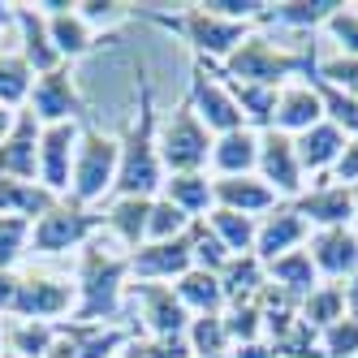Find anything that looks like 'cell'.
Instances as JSON below:
<instances>
[{"instance_id": "obj_1", "label": "cell", "mask_w": 358, "mask_h": 358, "mask_svg": "<svg viewBox=\"0 0 358 358\" xmlns=\"http://www.w3.org/2000/svg\"><path fill=\"white\" fill-rule=\"evenodd\" d=\"M125 289H130V255L113 250L108 242L91 238L78 259V285H73V311L69 324L78 328H113L121 315Z\"/></svg>"}, {"instance_id": "obj_2", "label": "cell", "mask_w": 358, "mask_h": 358, "mask_svg": "<svg viewBox=\"0 0 358 358\" xmlns=\"http://www.w3.org/2000/svg\"><path fill=\"white\" fill-rule=\"evenodd\" d=\"M160 121H156V99H151V83L138 78V117L121 138V164H117V199H156L164 190V164H160Z\"/></svg>"}, {"instance_id": "obj_3", "label": "cell", "mask_w": 358, "mask_h": 358, "mask_svg": "<svg viewBox=\"0 0 358 358\" xmlns=\"http://www.w3.org/2000/svg\"><path fill=\"white\" fill-rule=\"evenodd\" d=\"M320 57V43H302V48H276L272 39L264 35H250L234 48V57L212 65L216 78H229V83H259V87H276L285 78H298V73H306L315 65ZM208 65V61H203Z\"/></svg>"}, {"instance_id": "obj_4", "label": "cell", "mask_w": 358, "mask_h": 358, "mask_svg": "<svg viewBox=\"0 0 358 358\" xmlns=\"http://www.w3.org/2000/svg\"><path fill=\"white\" fill-rule=\"evenodd\" d=\"M134 17H147V22H156V27L182 35L194 48V61H208V65L229 61V57H234V48L242 39H250V22L216 17V13H208L203 5H186L182 13H173V17H164V13H138L134 9Z\"/></svg>"}, {"instance_id": "obj_5", "label": "cell", "mask_w": 358, "mask_h": 358, "mask_svg": "<svg viewBox=\"0 0 358 358\" xmlns=\"http://www.w3.org/2000/svg\"><path fill=\"white\" fill-rule=\"evenodd\" d=\"M117 164H121V138L95 130L87 121L73 151V177H69V203L73 208H91V203L108 199L117 186Z\"/></svg>"}, {"instance_id": "obj_6", "label": "cell", "mask_w": 358, "mask_h": 358, "mask_svg": "<svg viewBox=\"0 0 358 358\" xmlns=\"http://www.w3.org/2000/svg\"><path fill=\"white\" fill-rule=\"evenodd\" d=\"M156 143H160V164H164V173L173 177V173H208L212 143H216V138L208 134V125L199 121L190 95H186L182 104L164 117Z\"/></svg>"}, {"instance_id": "obj_7", "label": "cell", "mask_w": 358, "mask_h": 358, "mask_svg": "<svg viewBox=\"0 0 358 358\" xmlns=\"http://www.w3.org/2000/svg\"><path fill=\"white\" fill-rule=\"evenodd\" d=\"M99 229H104V216H95L91 208H73L69 199H61L48 216H39L31 224V255H65L87 246Z\"/></svg>"}, {"instance_id": "obj_8", "label": "cell", "mask_w": 358, "mask_h": 358, "mask_svg": "<svg viewBox=\"0 0 358 358\" xmlns=\"http://www.w3.org/2000/svg\"><path fill=\"white\" fill-rule=\"evenodd\" d=\"M27 113L39 121V125H87V99L73 83V69L61 65L52 73H39L31 83V95H27Z\"/></svg>"}, {"instance_id": "obj_9", "label": "cell", "mask_w": 358, "mask_h": 358, "mask_svg": "<svg viewBox=\"0 0 358 358\" xmlns=\"http://www.w3.org/2000/svg\"><path fill=\"white\" fill-rule=\"evenodd\" d=\"M73 285L61 276H43V272H22L17 302H13V320H35V324H61L73 311Z\"/></svg>"}, {"instance_id": "obj_10", "label": "cell", "mask_w": 358, "mask_h": 358, "mask_svg": "<svg viewBox=\"0 0 358 358\" xmlns=\"http://www.w3.org/2000/svg\"><path fill=\"white\" fill-rule=\"evenodd\" d=\"M138 306V320L147 328V337H186L190 328V311L182 306V298L173 294V285H156V280H134L125 289Z\"/></svg>"}, {"instance_id": "obj_11", "label": "cell", "mask_w": 358, "mask_h": 358, "mask_svg": "<svg viewBox=\"0 0 358 358\" xmlns=\"http://www.w3.org/2000/svg\"><path fill=\"white\" fill-rule=\"evenodd\" d=\"M190 104H194L199 121L208 125V134H216V138L234 134V130H246V121H242V113L234 104V95H229V87L203 61H194V73H190Z\"/></svg>"}, {"instance_id": "obj_12", "label": "cell", "mask_w": 358, "mask_h": 358, "mask_svg": "<svg viewBox=\"0 0 358 358\" xmlns=\"http://www.w3.org/2000/svg\"><path fill=\"white\" fill-rule=\"evenodd\" d=\"M83 125H43L39 130V186L52 190L57 199L69 194V177H73V151H78Z\"/></svg>"}, {"instance_id": "obj_13", "label": "cell", "mask_w": 358, "mask_h": 358, "mask_svg": "<svg viewBox=\"0 0 358 358\" xmlns=\"http://www.w3.org/2000/svg\"><path fill=\"white\" fill-rule=\"evenodd\" d=\"M289 208L315 229H354V194L332 177H315V186L302 190Z\"/></svg>"}, {"instance_id": "obj_14", "label": "cell", "mask_w": 358, "mask_h": 358, "mask_svg": "<svg viewBox=\"0 0 358 358\" xmlns=\"http://www.w3.org/2000/svg\"><path fill=\"white\" fill-rule=\"evenodd\" d=\"M264 177V182L276 190V199H298L306 190V173L298 164V151H294V138L280 134V130H264L259 134V169H255Z\"/></svg>"}, {"instance_id": "obj_15", "label": "cell", "mask_w": 358, "mask_h": 358, "mask_svg": "<svg viewBox=\"0 0 358 358\" xmlns=\"http://www.w3.org/2000/svg\"><path fill=\"white\" fill-rule=\"evenodd\" d=\"M194 268V246H190V234L173 238V242H143L134 255H130V276L134 280H182L186 272Z\"/></svg>"}, {"instance_id": "obj_16", "label": "cell", "mask_w": 358, "mask_h": 358, "mask_svg": "<svg viewBox=\"0 0 358 358\" xmlns=\"http://www.w3.org/2000/svg\"><path fill=\"white\" fill-rule=\"evenodd\" d=\"M35 9L48 17V35H52V48L65 65L83 61L91 48H95V31L78 17L73 0H35Z\"/></svg>"}, {"instance_id": "obj_17", "label": "cell", "mask_w": 358, "mask_h": 358, "mask_svg": "<svg viewBox=\"0 0 358 358\" xmlns=\"http://www.w3.org/2000/svg\"><path fill=\"white\" fill-rule=\"evenodd\" d=\"M306 255L320 272V280H350L358 272V234L354 229H315L311 242H306Z\"/></svg>"}, {"instance_id": "obj_18", "label": "cell", "mask_w": 358, "mask_h": 358, "mask_svg": "<svg viewBox=\"0 0 358 358\" xmlns=\"http://www.w3.org/2000/svg\"><path fill=\"white\" fill-rule=\"evenodd\" d=\"M39 130L43 125L22 108L13 130L0 143V177H13V182H39Z\"/></svg>"}, {"instance_id": "obj_19", "label": "cell", "mask_w": 358, "mask_h": 358, "mask_svg": "<svg viewBox=\"0 0 358 358\" xmlns=\"http://www.w3.org/2000/svg\"><path fill=\"white\" fill-rule=\"evenodd\" d=\"M212 208H229V212H242V216H268L280 208L276 190L264 182L259 173H246V177H212Z\"/></svg>"}, {"instance_id": "obj_20", "label": "cell", "mask_w": 358, "mask_h": 358, "mask_svg": "<svg viewBox=\"0 0 358 358\" xmlns=\"http://www.w3.org/2000/svg\"><path fill=\"white\" fill-rule=\"evenodd\" d=\"M311 238V224H306L289 203H280L276 212H268L259 220V234H255V259L259 264H272L289 250H302V242Z\"/></svg>"}, {"instance_id": "obj_21", "label": "cell", "mask_w": 358, "mask_h": 358, "mask_svg": "<svg viewBox=\"0 0 358 358\" xmlns=\"http://www.w3.org/2000/svg\"><path fill=\"white\" fill-rule=\"evenodd\" d=\"M13 22H17V31H22V48H17V57L27 61V69L35 73H52L61 69L65 61L57 57V48H52V35H48V17L35 9V5H9Z\"/></svg>"}, {"instance_id": "obj_22", "label": "cell", "mask_w": 358, "mask_h": 358, "mask_svg": "<svg viewBox=\"0 0 358 358\" xmlns=\"http://www.w3.org/2000/svg\"><path fill=\"white\" fill-rule=\"evenodd\" d=\"M345 143H350V138H345L332 121H320V125H311L306 134H298V138H294V151H298L302 173H311V177H328V173H332V164L341 160Z\"/></svg>"}, {"instance_id": "obj_23", "label": "cell", "mask_w": 358, "mask_h": 358, "mask_svg": "<svg viewBox=\"0 0 358 358\" xmlns=\"http://www.w3.org/2000/svg\"><path fill=\"white\" fill-rule=\"evenodd\" d=\"M320 121H324V108H320V95L311 87H306V83L280 87V95H276V125H272V130L298 138V134H306Z\"/></svg>"}, {"instance_id": "obj_24", "label": "cell", "mask_w": 358, "mask_h": 358, "mask_svg": "<svg viewBox=\"0 0 358 358\" xmlns=\"http://www.w3.org/2000/svg\"><path fill=\"white\" fill-rule=\"evenodd\" d=\"M345 0H280L268 5L259 27H280V31H324L328 17L337 13Z\"/></svg>"}, {"instance_id": "obj_25", "label": "cell", "mask_w": 358, "mask_h": 358, "mask_svg": "<svg viewBox=\"0 0 358 358\" xmlns=\"http://www.w3.org/2000/svg\"><path fill=\"white\" fill-rule=\"evenodd\" d=\"M216 177H246L259 169V134L255 130H234V134H220L212 143V160Z\"/></svg>"}, {"instance_id": "obj_26", "label": "cell", "mask_w": 358, "mask_h": 358, "mask_svg": "<svg viewBox=\"0 0 358 358\" xmlns=\"http://www.w3.org/2000/svg\"><path fill=\"white\" fill-rule=\"evenodd\" d=\"M57 194L43 190L39 182H13V177H0V216H22V220H39L57 208Z\"/></svg>"}, {"instance_id": "obj_27", "label": "cell", "mask_w": 358, "mask_h": 358, "mask_svg": "<svg viewBox=\"0 0 358 358\" xmlns=\"http://www.w3.org/2000/svg\"><path fill=\"white\" fill-rule=\"evenodd\" d=\"M212 69V65H208ZM224 87H229V95H234V104H238V113H242V121H246V130H255V134H264V130H272L276 125V87H259V83H229V78H220Z\"/></svg>"}, {"instance_id": "obj_28", "label": "cell", "mask_w": 358, "mask_h": 358, "mask_svg": "<svg viewBox=\"0 0 358 358\" xmlns=\"http://www.w3.org/2000/svg\"><path fill=\"white\" fill-rule=\"evenodd\" d=\"M61 337L57 324H35V320H9L0 324V341H5L9 358H48Z\"/></svg>"}, {"instance_id": "obj_29", "label": "cell", "mask_w": 358, "mask_h": 358, "mask_svg": "<svg viewBox=\"0 0 358 358\" xmlns=\"http://www.w3.org/2000/svg\"><path fill=\"white\" fill-rule=\"evenodd\" d=\"M268 285V268L255 255H229V264L220 268V289H224V306L229 302H250L259 298Z\"/></svg>"}, {"instance_id": "obj_30", "label": "cell", "mask_w": 358, "mask_h": 358, "mask_svg": "<svg viewBox=\"0 0 358 358\" xmlns=\"http://www.w3.org/2000/svg\"><path fill=\"white\" fill-rule=\"evenodd\" d=\"M147 216H151V199H113L104 224L117 234V242L125 246V255H134L147 242Z\"/></svg>"}, {"instance_id": "obj_31", "label": "cell", "mask_w": 358, "mask_h": 358, "mask_svg": "<svg viewBox=\"0 0 358 358\" xmlns=\"http://www.w3.org/2000/svg\"><path fill=\"white\" fill-rule=\"evenodd\" d=\"M264 268H268L272 285L280 294H289L294 302H302L306 294L320 285V272H315V264H311V255H306V250H289V255H280V259H272Z\"/></svg>"}, {"instance_id": "obj_32", "label": "cell", "mask_w": 358, "mask_h": 358, "mask_svg": "<svg viewBox=\"0 0 358 358\" xmlns=\"http://www.w3.org/2000/svg\"><path fill=\"white\" fill-rule=\"evenodd\" d=\"M173 294L182 298V306H186L190 315H224V289H220V276H216V272L190 268V272L173 285Z\"/></svg>"}, {"instance_id": "obj_33", "label": "cell", "mask_w": 358, "mask_h": 358, "mask_svg": "<svg viewBox=\"0 0 358 358\" xmlns=\"http://www.w3.org/2000/svg\"><path fill=\"white\" fill-rule=\"evenodd\" d=\"M160 194L173 203V208H182L190 220L212 212V177L208 173H173V177H164Z\"/></svg>"}, {"instance_id": "obj_34", "label": "cell", "mask_w": 358, "mask_h": 358, "mask_svg": "<svg viewBox=\"0 0 358 358\" xmlns=\"http://www.w3.org/2000/svg\"><path fill=\"white\" fill-rule=\"evenodd\" d=\"M315 61H320V57H315ZM302 78H306V87H311V91L320 95L324 121H332V125H337V130H341L345 138H354V134H358V99H354V95H345V91H337L332 83H324L320 73H315V65L306 69Z\"/></svg>"}, {"instance_id": "obj_35", "label": "cell", "mask_w": 358, "mask_h": 358, "mask_svg": "<svg viewBox=\"0 0 358 358\" xmlns=\"http://www.w3.org/2000/svg\"><path fill=\"white\" fill-rule=\"evenodd\" d=\"M298 315L315 332H324L337 320H345V285H337V280H320V285L298 302Z\"/></svg>"}, {"instance_id": "obj_36", "label": "cell", "mask_w": 358, "mask_h": 358, "mask_svg": "<svg viewBox=\"0 0 358 358\" xmlns=\"http://www.w3.org/2000/svg\"><path fill=\"white\" fill-rule=\"evenodd\" d=\"M208 229L216 234V242L229 250V255H255V234H259V220H250L242 212H229V208H212L208 216Z\"/></svg>"}, {"instance_id": "obj_37", "label": "cell", "mask_w": 358, "mask_h": 358, "mask_svg": "<svg viewBox=\"0 0 358 358\" xmlns=\"http://www.w3.org/2000/svg\"><path fill=\"white\" fill-rule=\"evenodd\" d=\"M186 345L194 358H229V332H224V315H194L186 328Z\"/></svg>"}, {"instance_id": "obj_38", "label": "cell", "mask_w": 358, "mask_h": 358, "mask_svg": "<svg viewBox=\"0 0 358 358\" xmlns=\"http://www.w3.org/2000/svg\"><path fill=\"white\" fill-rule=\"evenodd\" d=\"M31 83H35V73L27 69V61H22L17 52H0V104L13 108V113L27 108Z\"/></svg>"}, {"instance_id": "obj_39", "label": "cell", "mask_w": 358, "mask_h": 358, "mask_svg": "<svg viewBox=\"0 0 358 358\" xmlns=\"http://www.w3.org/2000/svg\"><path fill=\"white\" fill-rule=\"evenodd\" d=\"M224 332H229V345L259 341V337H264V306H259V298H250V302H229V306H224Z\"/></svg>"}, {"instance_id": "obj_40", "label": "cell", "mask_w": 358, "mask_h": 358, "mask_svg": "<svg viewBox=\"0 0 358 358\" xmlns=\"http://www.w3.org/2000/svg\"><path fill=\"white\" fill-rule=\"evenodd\" d=\"M190 216L182 212V208H173V203L164 199V194H156L151 199V216H147V242H173V238H182V234H190Z\"/></svg>"}, {"instance_id": "obj_41", "label": "cell", "mask_w": 358, "mask_h": 358, "mask_svg": "<svg viewBox=\"0 0 358 358\" xmlns=\"http://www.w3.org/2000/svg\"><path fill=\"white\" fill-rule=\"evenodd\" d=\"M22 255H31V220L0 216V272H17Z\"/></svg>"}, {"instance_id": "obj_42", "label": "cell", "mask_w": 358, "mask_h": 358, "mask_svg": "<svg viewBox=\"0 0 358 358\" xmlns=\"http://www.w3.org/2000/svg\"><path fill=\"white\" fill-rule=\"evenodd\" d=\"M73 9L87 27L99 35V31H117L121 22L134 17V5H121V0H73Z\"/></svg>"}, {"instance_id": "obj_43", "label": "cell", "mask_w": 358, "mask_h": 358, "mask_svg": "<svg viewBox=\"0 0 358 358\" xmlns=\"http://www.w3.org/2000/svg\"><path fill=\"white\" fill-rule=\"evenodd\" d=\"M190 246H194V268L216 272V276H220V268L229 264V250L216 242V234L208 229V220H203V216L190 224Z\"/></svg>"}, {"instance_id": "obj_44", "label": "cell", "mask_w": 358, "mask_h": 358, "mask_svg": "<svg viewBox=\"0 0 358 358\" xmlns=\"http://www.w3.org/2000/svg\"><path fill=\"white\" fill-rule=\"evenodd\" d=\"M121 358H190V345L186 337H138L134 332Z\"/></svg>"}, {"instance_id": "obj_45", "label": "cell", "mask_w": 358, "mask_h": 358, "mask_svg": "<svg viewBox=\"0 0 358 358\" xmlns=\"http://www.w3.org/2000/svg\"><path fill=\"white\" fill-rule=\"evenodd\" d=\"M320 350L324 358H358V320H337L332 328L320 332Z\"/></svg>"}, {"instance_id": "obj_46", "label": "cell", "mask_w": 358, "mask_h": 358, "mask_svg": "<svg viewBox=\"0 0 358 358\" xmlns=\"http://www.w3.org/2000/svg\"><path fill=\"white\" fill-rule=\"evenodd\" d=\"M315 73H320L324 83H332L337 91H345V95L358 99V57H320Z\"/></svg>"}, {"instance_id": "obj_47", "label": "cell", "mask_w": 358, "mask_h": 358, "mask_svg": "<svg viewBox=\"0 0 358 358\" xmlns=\"http://www.w3.org/2000/svg\"><path fill=\"white\" fill-rule=\"evenodd\" d=\"M324 31L332 35V43L341 48V57H358V9L354 5H341L337 13L328 17Z\"/></svg>"}, {"instance_id": "obj_48", "label": "cell", "mask_w": 358, "mask_h": 358, "mask_svg": "<svg viewBox=\"0 0 358 358\" xmlns=\"http://www.w3.org/2000/svg\"><path fill=\"white\" fill-rule=\"evenodd\" d=\"M328 177H332V182H341V186H354V182H358V134L345 143L341 160L332 164V173H328Z\"/></svg>"}, {"instance_id": "obj_49", "label": "cell", "mask_w": 358, "mask_h": 358, "mask_svg": "<svg viewBox=\"0 0 358 358\" xmlns=\"http://www.w3.org/2000/svg\"><path fill=\"white\" fill-rule=\"evenodd\" d=\"M17 285H22V272H0V320H13Z\"/></svg>"}, {"instance_id": "obj_50", "label": "cell", "mask_w": 358, "mask_h": 358, "mask_svg": "<svg viewBox=\"0 0 358 358\" xmlns=\"http://www.w3.org/2000/svg\"><path fill=\"white\" fill-rule=\"evenodd\" d=\"M229 358H276V350L268 345V337H259V341H246V345H234V350H229Z\"/></svg>"}, {"instance_id": "obj_51", "label": "cell", "mask_w": 358, "mask_h": 358, "mask_svg": "<svg viewBox=\"0 0 358 358\" xmlns=\"http://www.w3.org/2000/svg\"><path fill=\"white\" fill-rule=\"evenodd\" d=\"M345 315H350V320H358V272L345 280Z\"/></svg>"}, {"instance_id": "obj_52", "label": "cell", "mask_w": 358, "mask_h": 358, "mask_svg": "<svg viewBox=\"0 0 358 358\" xmlns=\"http://www.w3.org/2000/svg\"><path fill=\"white\" fill-rule=\"evenodd\" d=\"M17 113H22V108H17ZM17 113H13V108H5V104H0V143H5V134L13 130V121H17Z\"/></svg>"}, {"instance_id": "obj_53", "label": "cell", "mask_w": 358, "mask_h": 358, "mask_svg": "<svg viewBox=\"0 0 358 358\" xmlns=\"http://www.w3.org/2000/svg\"><path fill=\"white\" fill-rule=\"evenodd\" d=\"M9 22H13V13H9V5H5V0H0V35H5V27H9Z\"/></svg>"}, {"instance_id": "obj_54", "label": "cell", "mask_w": 358, "mask_h": 358, "mask_svg": "<svg viewBox=\"0 0 358 358\" xmlns=\"http://www.w3.org/2000/svg\"><path fill=\"white\" fill-rule=\"evenodd\" d=\"M350 194H354V234H358V182L350 186Z\"/></svg>"}, {"instance_id": "obj_55", "label": "cell", "mask_w": 358, "mask_h": 358, "mask_svg": "<svg viewBox=\"0 0 358 358\" xmlns=\"http://www.w3.org/2000/svg\"><path fill=\"white\" fill-rule=\"evenodd\" d=\"M190 358H194V354H190Z\"/></svg>"}]
</instances>
